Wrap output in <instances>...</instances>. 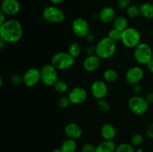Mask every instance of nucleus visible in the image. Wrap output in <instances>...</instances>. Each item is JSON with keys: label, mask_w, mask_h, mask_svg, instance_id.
<instances>
[{"label": "nucleus", "mask_w": 153, "mask_h": 152, "mask_svg": "<svg viewBox=\"0 0 153 152\" xmlns=\"http://www.w3.org/2000/svg\"><path fill=\"white\" fill-rule=\"evenodd\" d=\"M113 24L114 28L121 31V32H123V31H125L126 28H128V19H127V18L126 17V16H122V15L116 16L115 19L114 20Z\"/></svg>", "instance_id": "obj_20"}, {"label": "nucleus", "mask_w": 153, "mask_h": 152, "mask_svg": "<svg viewBox=\"0 0 153 152\" xmlns=\"http://www.w3.org/2000/svg\"><path fill=\"white\" fill-rule=\"evenodd\" d=\"M1 1H2V0H1Z\"/></svg>", "instance_id": "obj_46"}, {"label": "nucleus", "mask_w": 153, "mask_h": 152, "mask_svg": "<svg viewBox=\"0 0 153 152\" xmlns=\"http://www.w3.org/2000/svg\"><path fill=\"white\" fill-rule=\"evenodd\" d=\"M86 39L88 42H90V43H93V42L95 40L96 37H95V35H94V34H92V33H90V34L86 37Z\"/></svg>", "instance_id": "obj_40"}, {"label": "nucleus", "mask_w": 153, "mask_h": 152, "mask_svg": "<svg viewBox=\"0 0 153 152\" xmlns=\"http://www.w3.org/2000/svg\"><path fill=\"white\" fill-rule=\"evenodd\" d=\"M100 66V58L97 55H88L83 61V67L88 72H94Z\"/></svg>", "instance_id": "obj_16"}, {"label": "nucleus", "mask_w": 153, "mask_h": 152, "mask_svg": "<svg viewBox=\"0 0 153 152\" xmlns=\"http://www.w3.org/2000/svg\"><path fill=\"white\" fill-rule=\"evenodd\" d=\"M131 0H118L117 5L122 10H127L131 5Z\"/></svg>", "instance_id": "obj_33"}, {"label": "nucleus", "mask_w": 153, "mask_h": 152, "mask_svg": "<svg viewBox=\"0 0 153 152\" xmlns=\"http://www.w3.org/2000/svg\"><path fill=\"white\" fill-rule=\"evenodd\" d=\"M131 1H134V0H131Z\"/></svg>", "instance_id": "obj_45"}, {"label": "nucleus", "mask_w": 153, "mask_h": 152, "mask_svg": "<svg viewBox=\"0 0 153 152\" xmlns=\"http://www.w3.org/2000/svg\"><path fill=\"white\" fill-rule=\"evenodd\" d=\"M97 107H98L99 110L103 113L108 112L110 110V104L107 101L104 99L99 100L98 102H97Z\"/></svg>", "instance_id": "obj_30"}, {"label": "nucleus", "mask_w": 153, "mask_h": 152, "mask_svg": "<svg viewBox=\"0 0 153 152\" xmlns=\"http://www.w3.org/2000/svg\"><path fill=\"white\" fill-rule=\"evenodd\" d=\"M72 31L79 37H86L91 33L88 21L82 17L76 18L72 22Z\"/></svg>", "instance_id": "obj_9"}, {"label": "nucleus", "mask_w": 153, "mask_h": 152, "mask_svg": "<svg viewBox=\"0 0 153 152\" xmlns=\"http://www.w3.org/2000/svg\"><path fill=\"white\" fill-rule=\"evenodd\" d=\"M95 46L96 55L100 59H108L116 53V43L111 40L108 37L100 39Z\"/></svg>", "instance_id": "obj_2"}, {"label": "nucleus", "mask_w": 153, "mask_h": 152, "mask_svg": "<svg viewBox=\"0 0 153 152\" xmlns=\"http://www.w3.org/2000/svg\"><path fill=\"white\" fill-rule=\"evenodd\" d=\"M60 148L63 152H75L77 148V143L75 139L68 138L63 142Z\"/></svg>", "instance_id": "obj_22"}, {"label": "nucleus", "mask_w": 153, "mask_h": 152, "mask_svg": "<svg viewBox=\"0 0 153 152\" xmlns=\"http://www.w3.org/2000/svg\"><path fill=\"white\" fill-rule=\"evenodd\" d=\"M64 133L68 138L76 140L82 137L83 131L78 124L75 122H70L64 127Z\"/></svg>", "instance_id": "obj_15"}, {"label": "nucleus", "mask_w": 153, "mask_h": 152, "mask_svg": "<svg viewBox=\"0 0 153 152\" xmlns=\"http://www.w3.org/2000/svg\"><path fill=\"white\" fill-rule=\"evenodd\" d=\"M68 98L73 104H81L85 102L88 98V92L86 89L82 87H75L69 92Z\"/></svg>", "instance_id": "obj_14"}, {"label": "nucleus", "mask_w": 153, "mask_h": 152, "mask_svg": "<svg viewBox=\"0 0 153 152\" xmlns=\"http://www.w3.org/2000/svg\"><path fill=\"white\" fill-rule=\"evenodd\" d=\"M117 145L113 140H104L96 146L95 152H115Z\"/></svg>", "instance_id": "obj_19"}, {"label": "nucleus", "mask_w": 153, "mask_h": 152, "mask_svg": "<svg viewBox=\"0 0 153 152\" xmlns=\"http://www.w3.org/2000/svg\"><path fill=\"white\" fill-rule=\"evenodd\" d=\"M134 58L138 63L147 65L153 59V52L151 46L146 43H140L134 48Z\"/></svg>", "instance_id": "obj_5"}, {"label": "nucleus", "mask_w": 153, "mask_h": 152, "mask_svg": "<svg viewBox=\"0 0 153 152\" xmlns=\"http://www.w3.org/2000/svg\"><path fill=\"white\" fill-rule=\"evenodd\" d=\"M127 16L131 19H135L140 15V7L135 5H130L126 10Z\"/></svg>", "instance_id": "obj_26"}, {"label": "nucleus", "mask_w": 153, "mask_h": 152, "mask_svg": "<svg viewBox=\"0 0 153 152\" xmlns=\"http://www.w3.org/2000/svg\"><path fill=\"white\" fill-rule=\"evenodd\" d=\"M115 18H116V13L114 9L109 6L102 8L99 13V19L103 23H110L114 22Z\"/></svg>", "instance_id": "obj_17"}, {"label": "nucleus", "mask_w": 153, "mask_h": 152, "mask_svg": "<svg viewBox=\"0 0 153 152\" xmlns=\"http://www.w3.org/2000/svg\"><path fill=\"white\" fill-rule=\"evenodd\" d=\"M145 98H146V100L149 104H153V92L147 93Z\"/></svg>", "instance_id": "obj_38"}, {"label": "nucleus", "mask_w": 153, "mask_h": 152, "mask_svg": "<svg viewBox=\"0 0 153 152\" xmlns=\"http://www.w3.org/2000/svg\"><path fill=\"white\" fill-rule=\"evenodd\" d=\"M70 98H68V96H62L58 99V105L59 106V107L61 108H67L69 107V105L70 104Z\"/></svg>", "instance_id": "obj_31"}, {"label": "nucleus", "mask_w": 153, "mask_h": 152, "mask_svg": "<svg viewBox=\"0 0 153 152\" xmlns=\"http://www.w3.org/2000/svg\"><path fill=\"white\" fill-rule=\"evenodd\" d=\"M115 152H135L134 146L128 143H121L117 145Z\"/></svg>", "instance_id": "obj_28"}, {"label": "nucleus", "mask_w": 153, "mask_h": 152, "mask_svg": "<svg viewBox=\"0 0 153 152\" xmlns=\"http://www.w3.org/2000/svg\"><path fill=\"white\" fill-rule=\"evenodd\" d=\"M132 90L134 93L136 94V95H140V93L142 92V87L139 83L137 84H134L133 85V88H132Z\"/></svg>", "instance_id": "obj_35"}, {"label": "nucleus", "mask_w": 153, "mask_h": 152, "mask_svg": "<svg viewBox=\"0 0 153 152\" xmlns=\"http://www.w3.org/2000/svg\"><path fill=\"white\" fill-rule=\"evenodd\" d=\"M41 81L40 69L37 68H30L22 75V83L28 87H32Z\"/></svg>", "instance_id": "obj_10"}, {"label": "nucleus", "mask_w": 153, "mask_h": 152, "mask_svg": "<svg viewBox=\"0 0 153 152\" xmlns=\"http://www.w3.org/2000/svg\"><path fill=\"white\" fill-rule=\"evenodd\" d=\"M137 152H143V149H141V148H138V149H137Z\"/></svg>", "instance_id": "obj_44"}, {"label": "nucleus", "mask_w": 153, "mask_h": 152, "mask_svg": "<svg viewBox=\"0 0 153 152\" xmlns=\"http://www.w3.org/2000/svg\"><path fill=\"white\" fill-rule=\"evenodd\" d=\"M6 20H7V19H6V14L4 13H3L1 10V11H0V25L4 24Z\"/></svg>", "instance_id": "obj_39"}, {"label": "nucleus", "mask_w": 153, "mask_h": 152, "mask_svg": "<svg viewBox=\"0 0 153 152\" xmlns=\"http://www.w3.org/2000/svg\"><path fill=\"white\" fill-rule=\"evenodd\" d=\"M146 66H147V69H149V71L153 74V59L146 65Z\"/></svg>", "instance_id": "obj_41"}, {"label": "nucleus", "mask_w": 153, "mask_h": 152, "mask_svg": "<svg viewBox=\"0 0 153 152\" xmlns=\"http://www.w3.org/2000/svg\"><path fill=\"white\" fill-rule=\"evenodd\" d=\"M107 37H108L111 40H113L115 43H118V42L121 41V38H122V32L118 30L115 29V28H112L111 30L108 31V34Z\"/></svg>", "instance_id": "obj_27"}, {"label": "nucleus", "mask_w": 153, "mask_h": 152, "mask_svg": "<svg viewBox=\"0 0 153 152\" xmlns=\"http://www.w3.org/2000/svg\"><path fill=\"white\" fill-rule=\"evenodd\" d=\"M41 81L47 86H53L58 80V69L51 63L45 64L40 69Z\"/></svg>", "instance_id": "obj_8"}, {"label": "nucleus", "mask_w": 153, "mask_h": 152, "mask_svg": "<svg viewBox=\"0 0 153 152\" xmlns=\"http://www.w3.org/2000/svg\"><path fill=\"white\" fill-rule=\"evenodd\" d=\"M86 53L88 55H96V46H89L86 49Z\"/></svg>", "instance_id": "obj_36"}, {"label": "nucleus", "mask_w": 153, "mask_h": 152, "mask_svg": "<svg viewBox=\"0 0 153 152\" xmlns=\"http://www.w3.org/2000/svg\"><path fill=\"white\" fill-rule=\"evenodd\" d=\"M101 136L105 140H114L116 137L117 131L114 125L110 123H105L102 126L100 130Z\"/></svg>", "instance_id": "obj_18"}, {"label": "nucleus", "mask_w": 153, "mask_h": 152, "mask_svg": "<svg viewBox=\"0 0 153 152\" xmlns=\"http://www.w3.org/2000/svg\"><path fill=\"white\" fill-rule=\"evenodd\" d=\"M54 89L57 92L60 94H64L68 89V85L66 83L64 80H58L56 83H55V85L53 86Z\"/></svg>", "instance_id": "obj_25"}, {"label": "nucleus", "mask_w": 153, "mask_h": 152, "mask_svg": "<svg viewBox=\"0 0 153 152\" xmlns=\"http://www.w3.org/2000/svg\"><path fill=\"white\" fill-rule=\"evenodd\" d=\"M95 149L96 146H94L91 143L87 142L82 145L81 151H82V152H95Z\"/></svg>", "instance_id": "obj_32"}, {"label": "nucleus", "mask_w": 153, "mask_h": 152, "mask_svg": "<svg viewBox=\"0 0 153 152\" xmlns=\"http://www.w3.org/2000/svg\"><path fill=\"white\" fill-rule=\"evenodd\" d=\"M67 52L76 59V58H78L81 55V52H82V49H81L80 45L78 43H76V42L70 43L68 46Z\"/></svg>", "instance_id": "obj_24"}, {"label": "nucleus", "mask_w": 153, "mask_h": 152, "mask_svg": "<svg viewBox=\"0 0 153 152\" xmlns=\"http://www.w3.org/2000/svg\"><path fill=\"white\" fill-rule=\"evenodd\" d=\"M91 92L93 96L97 99H104L107 95L108 89L105 82L102 80H96L91 83Z\"/></svg>", "instance_id": "obj_13"}, {"label": "nucleus", "mask_w": 153, "mask_h": 152, "mask_svg": "<svg viewBox=\"0 0 153 152\" xmlns=\"http://www.w3.org/2000/svg\"><path fill=\"white\" fill-rule=\"evenodd\" d=\"M144 141V137L141 134H135L131 139V144L133 146H139Z\"/></svg>", "instance_id": "obj_29"}, {"label": "nucleus", "mask_w": 153, "mask_h": 152, "mask_svg": "<svg viewBox=\"0 0 153 152\" xmlns=\"http://www.w3.org/2000/svg\"><path fill=\"white\" fill-rule=\"evenodd\" d=\"M1 10L6 16H16L20 11L21 5L18 0H2L1 1Z\"/></svg>", "instance_id": "obj_12"}, {"label": "nucleus", "mask_w": 153, "mask_h": 152, "mask_svg": "<svg viewBox=\"0 0 153 152\" xmlns=\"http://www.w3.org/2000/svg\"><path fill=\"white\" fill-rule=\"evenodd\" d=\"M103 77H104V80L108 83H114L117 80L119 75L116 70L113 69H108L105 70L103 73Z\"/></svg>", "instance_id": "obj_23"}, {"label": "nucleus", "mask_w": 153, "mask_h": 152, "mask_svg": "<svg viewBox=\"0 0 153 152\" xmlns=\"http://www.w3.org/2000/svg\"><path fill=\"white\" fill-rule=\"evenodd\" d=\"M144 77V71L140 66H132L127 70L126 73V80L129 84H137L143 80Z\"/></svg>", "instance_id": "obj_11"}, {"label": "nucleus", "mask_w": 153, "mask_h": 152, "mask_svg": "<svg viewBox=\"0 0 153 152\" xmlns=\"http://www.w3.org/2000/svg\"><path fill=\"white\" fill-rule=\"evenodd\" d=\"M149 105L146 98L140 95L131 96L128 101V107L130 111L137 116L145 114L149 109Z\"/></svg>", "instance_id": "obj_7"}, {"label": "nucleus", "mask_w": 153, "mask_h": 152, "mask_svg": "<svg viewBox=\"0 0 153 152\" xmlns=\"http://www.w3.org/2000/svg\"><path fill=\"white\" fill-rule=\"evenodd\" d=\"M23 28L20 22L15 19H7L0 25V39L6 43H16L22 39Z\"/></svg>", "instance_id": "obj_1"}, {"label": "nucleus", "mask_w": 153, "mask_h": 152, "mask_svg": "<svg viewBox=\"0 0 153 152\" xmlns=\"http://www.w3.org/2000/svg\"><path fill=\"white\" fill-rule=\"evenodd\" d=\"M146 135L149 138L153 139V122L146 129Z\"/></svg>", "instance_id": "obj_37"}, {"label": "nucleus", "mask_w": 153, "mask_h": 152, "mask_svg": "<svg viewBox=\"0 0 153 152\" xmlns=\"http://www.w3.org/2000/svg\"><path fill=\"white\" fill-rule=\"evenodd\" d=\"M52 152H63V151L61 148H56V149H54Z\"/></svg>", "instance_id": "obj_43"}, {"label": "nucleus", "mask_w": 153, "mask_h": 152, "mask_svg": "<svg viewBox=\"0 0 153 152\" xmlns=\"http://www.w3.org/2000/svg\"><path fill=\"white\" fill-rule=\"evenodd\" d=\"M43 19L52 24H58L64 22L66 19V14L64 10L55 5L47 6L42 13Z\"/></svg>", "instance_id": "obj_4"}, {"label": "nucleus", "mask_w": 153, "mask_h": 152, "mask_svg": "<svg viewBox=\"0 0 153 152\" xmlns=\"http://www.w3.org/2000/svg\"><path fill=\"white\" fill-rule=\"evenodd\" d=\"M141 35L137 29L132 27H128V28L122 32L121 42L124 46L127 48H135L140 43Z\"/></svg>", "instance_id": "obj_6"}, {"label": "nucleus", "mask_w": 153, "mask_h": 152, "mask_svg": "<svg viewBox=\"0 0 153 152\" xmlns=\"http://www.w3.org/2000/svg\"><path fill=\"white\" fill-rule=\"evenodd\" d=\"M75 63V58L68 52H59L55 53L51 59V64L58 70H67Z\"/></svg>", "instance_id": "obj_3"}, {"label": "nucleus", "mask_w": 153, "mask_h": 152, "mask_svg": "<svg viewBox=\"0 0 153 152\" xmlns=\"http://www.w3.org/2000/svg\"><path fill=\"white\" fill-rule=\"evenodd\" d=\"M139 7L142 16L147 19H153V4L150 2H144Z\"/></svg>", "instance_id": "obj_21"}, {"label": "nucleus", "mask_w": 153, "mask_h": 152, "mask_svg": "<svg viewBox=\"0 0 153 152\" xmlns=\"http://www.w3.org/2000/svg\"><path fill=\"white\" fill-rule=\"evenodd\" d=\"M10 80H11V82L13 83V84H16V85L19 84V83H22V75L21 76L17 74L13 75L11 76Z\"/></svg>", "instance_id": "obj_34"}, {"label": "nucleus", "mask_w": 153, "mask_h": 152, "mask_svg": "<svg viewBox=\"0 0 153 152\" xmlns=\"http://www.w3.org/2000/svg\"><path fill=\"white\" fill-rule=\"evenodd\" d=\"M50 1L53 5H58V4H61L64 0H50Z\"/></svg>", "instance_id": "obj_42"}]
</instances>
